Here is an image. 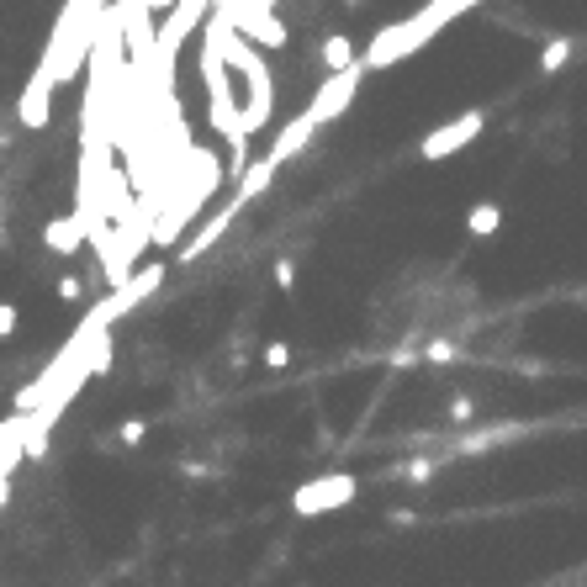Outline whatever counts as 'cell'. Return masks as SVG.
I'll list each match as a JSON object with an SVG mask.
<instances>
[{
    "label": "cell",
    "mask_w": 587,
    "mask_h": 587,
    "mask_svg": "<svg viewBox=\"0 0 587 587\" xmlns=\"http://www.w3.org/2000/svg\"><path fill=\"white\" fill-rule=\"evenodd\" d=\"M471 6H482V0H429V6L413 11L408 22H392L387 32H376L371 48L360 53V64L365 69H392V64H402L408 53H418L424 43H434L439 32H445L455 16H466Z\"/></svg>",
    "instance_id": "6da1fadb"
},
{
    "label": "cell",
    "mask_w": 587,
    "mask_h": 587,
    "mask_svg": "<svg viewBox=\"0 0 587 587\" xmlns=\"http://www.w3.org/2000/svg\"><path fill=\"white\" fill-rule=\"evenodd\" d=\"M228 69H233V64L223 59V48H217V38L207 32V43H201V85H207V101H212V127L233 143V149H249L244 106H238V96H233Z\"/></svg>",
    "instance_id": "7a4b0ae2"
},
{
    "label": "cell",
    "mask_w": 587,
    "mask_h": 587,
    "mask_svg": "<svg viewBox=\"0 0 587 587\" xmlns=\"http://www.w3.org/2000/svg\"><path fill=\"white\" fill-rule=\"evenodd\" d=\"M344 503H355V476H350V471L313 476V482H302L297 498H291V508H297L302 519H313V513H328V508H344Z\"/></svg>",
    "instance_id": "3957f363"
},
{
    "label": "cell",
    "mask_w": 587,
    "mask_h": 587,
    "mask_svg": "<svg viewBox=\"0 0 587 587\" xmlns=\"http://www.w3.org/2000/svg\"><path fill=\"white\" fill-rule=\"evenodd\" d=\"M207 16V0H175L170 6V16H164V27H159V43H154V59L170 69L175 64V53H180V43L191 38V27Z\"/></svg>",
    "instance_id": "277c9868"
},
{
    "label": "cell",
    "mask_w": 587,
    "mask_h": 587,
    "mask_svg": "<svg viewBox=\"0 0 587 587\" xmlns=\"http://www.w3.org/2000/svg\"><path fill=\"white\" fill-rule=\"evenodd\" d=\"M360 75H365V64H350V69H334V75L323 80V90L313 96V106H307V112H313V122L323 127V122H334L344 106L355 101V90H360Z\"/></svg>",
    "instance_id": "5b68a950"
},
{
    "label": "cell",
    "mask_w": 587,
    "mask_h": 587,
    "mask_svg": "<svg viewBox=\"0 0 587 587\" xmlns=\"http://www.w3.org/2000/svg\"><path fill=\"white\" fill-rule=\"evenodd\" d=\"M482 127H487V112H461L455 122L434 127V133H429L424 143H418V154H424V159H450L455 149H466V143H471L476 133H482Z\"/></svg>",
    "instance_id": "8992f818"
},
{
    "label": "cell",
    "mask_w": 587,
    "mask_h": 587,
    "mask_svg": "<svg viewBox=\"0 0 587 587\" xmlns=\"http://www.w3.org/2000/svg\"><path fill=\"white\" fill-rule=\"evenodd\" d=\"M53 90H59V75H53V64L43 59L38 75L27 80L22 101H16V117H22V127H48V112H53Z\"/></svg>",
    "instance_id": "52a82bcc"
},
{
    "label": "cell",
    "mask_w": 587,
    "mask_h": 587,
    "mask_svg": "<svg viewBox=\"0 0 587 587\" xmlns=\"http://www.w3.org/2000/svg\"><path fill=\"white\" fill-rule=\"evenodd\" d=\"M223 16L260 48H286V27L275 22V11H249V6H223Z\"/></svg>",
    "instance_id": "ba28073f"
},
{
    "label": "cell",
    "mask_w": 587,
    "mask_h": 587,
    "mask_svg": "<svg viewBox=\"0 0 587 587\" xmlns=\"http://www.w3.org/2000/svg\"><path fill=\"white\" fill-rule=\"evenodd\" d=\"M238 207H244V201H233V207H223V212H217L212 217V223L207 228H201L196 238H186V244H180V265H196L201 260V254H207L212 244H217V238H223L228 228H233V217H238Z\"/></svg>",
    "instance_id": "9c48e42d"
},
{
    "label": "cell",
    "mask_w": 587,
    "mask_h": 587,
    "mask_svg": "<svg viewBox=\"0 0 587 587\" xmlns=\"http://www.w3.org/2000/svg\"><path fill=\"white\" fill-rule=\"evenodd\" d=\"M85 238H90V228H85L80 212H75V217H53V223L43 228V244H48L53 254H75Z\"/></svg>",
    "instance_id": "30bf717a"
},
{
    "label": "cell",
    "mask_w": 587,
    "mask_h": 587,
    "mask_svg": "<svg viewBox=\"0 0 587 587\" xmlns=\"http://www.w3.org/2000/svg\"><path fill=\"white\" fill-rule=\"evenodd\" d=\"M313 133H318L313 112H302L297 122H286V127H281V138L270 143V159H275V164H286L291 154H302V149H307V138H313Z\"/></svg>",
    "instance_id": "8fae6325"
},
{
    "label": "cell",
    "mask_w": 587,
    "mask_h": 587,
    "mask_svg": "<svg viewBox=\"0 0 587 587\" xmlns=\"http://www.w3.org/2000/svg\"><path fill=\"white\" fill-rule=\"evenodd\" d=\"M275 170H281V164H275L270 154H265V159H254L249 170H244V180H233V186H238V201H254V196H260V191L270 186V180H275Z\"/></svg>",
    "instance_id": "7c38bea8"
},
{
    "label": "cell",
    "mask_w": 587,
    "mask_h": 587,
    "mask_svg": "<svg viewBox=\"0 0 587 587\" xmlns=\"http://www.w3.org/2000/svg\"><path fill=\"white\" fill-rule=\"evenodd\" d=\"M350 64H360V53H355L350 38H339V32H334V38L323 43V69L334 75V69H350Z\"/></svg>",
    "instance_id": "4fadbf2b"
},
{
    "label": "cell",
    "mask_w": 587,
    "mask_h": 587,
    "mask_svg": "<svg viewBox=\"0 0 587 587\" xmlns=\"http://www.w3.org/2000/svg\"><path fill=\"white\" fill-rule=\"evenodd\" d=\"M498 223H503V212L492 207V201H482V207H471V217H466V228L476 233V238H487V233H498Z\"/></svg>",
    "instance_id": "5bb4252c"
},
{
    "label": "cell",
    "mask_w": 587,
    "mask_h": 587,
    "mask_svg": "<svg viewBox=\"0 0 587 587\" xmlns=\"http://www.w3.org/2000/svg\"><path fill=\"white\" fill-rule=\"evenodd\" d=\"M32 434V413H11V418H0V450L11 445V439H27Z\"/></svg>",
    "instance_id": "9a60e30c"
},
{
    "label": "cell",
    "mask_w": 587,
    "mask_h": 587,
    "mask_svg": "<svg viewBox=\"0 0 587 587\" xmlns=\"http://www.w3.org/2000/svg\"><path fill=\"white\" fill-rule=\"evenodd\" d=\"M566 59H572V43H566V38H556V43H550V48L540 53V69H545V75H550V69H561Z\"/></svg>",
    "instance_id": "2e32d148"
},
{
    "label": "cell",
    "mask_w": 587,
    "mask_h": 587,
    "mask_svg": "<svg viewBox=\"0 0 587 587\" xmlns=\"http://www.w3.org/2000/svg\"><path fill=\"white\" fill-rule=\"evenodd\" d=\"M90 371H96V376L112 371V339H106V334L96 339V350H90Z\"/></svg>",
    "instance_id": "e0dca14e"
},
{
    "label": "cell",
    "mask_w": 587,
    "mask_h": 587,
    "mask_svg": "<svg viewBox=\"0 0 587 587\" xmlns=\"http://www.w3.org/2000/svg\"><path fill=\"white\" fill-rule=\"evenodd\" d=\"M11 334H16V307L0 302V339H11Z\"/></svg>",
    "instance_id": "ac0fdd59"
},
{
    "label": "cell",
    "mask_w": 587,
    "mask_h": 587,
    "mask_svg": "<svg viewBox=\"0 0 587 587\" xmlns=\"http://www.w3.org/2000/svg\"><path fill=\"white\" fill-rule=\"evenodd\" d=\"M275 281L291 291V286H297V265H291V260H275Z\"/></svg>",
    "instance_id": "d6986e66"
},
{
    "label": "cell",
    "mask_w": 587,
    "mask_h": 587,
    "mask_svg": "<svg viewBox=\"0 0 587 587\" xmlns=\"http://www.w3.org/2000/svg\"><path fill=\"white\" fill-rule=\"evenodd\" d=\"M429 360H439V365H445V360H455V355H461V350H455V344H445V339H439V344H429V350H424Z\"/></svg>",
    "instance_id": "ffe728a7"
},
{
    "label": "cell",
    "mask_w": 587,
    "mask_h": 587,
    "mask_svg": "<svg viewBox=\"0 0 587 587\" xmlns=\"http://www.w3.org/2000/svg\"><path fill=\"white\" fill-rule=\"evenodd\" d=\"M429 471H434V461H413V466H402V476H408V482H429Z\"/></svg>",
    "instance_id": "44dd1931"
},
{
    "label": "cell",
    "mask_w": 587,
    "mask_h": 587,
    "mask_svg": "<svg viewBox=\"0 0 587 587\" xmlns=\"http://www.w3.org/2000/svg\"><path fill=\"white\" fill-rule=\"evenodd\" d=\"M265 360L275 365V371H281V365L291 360V350H286V344H265Z\"/></svg>",
    "instance_id": "7402d4cb"
},
{
    "label": "cell",
    "mask_w": 587,
    "mask_h": 587,
    "mask_svg": "<svg viewBox=\"0 0 587 587\" xmlns=\"http://www.w3.org/2000/svg\"><path fill=\"white\" fill-rule=\"evenodd\" d=\"M59 297H64V302L80 297V275H64V281H59Z\"/></svg>",
    "instance_id": "603a6c76"
},
{
    "label": "cell",
    "mask_w": 587,
    "mask_h": 587,
    "mask_svg": "<svg viewBox=\"0 0 587 587\" xmlns=\"http://www.w3.org/2000/svg\"><path fill=\"white\" fill-rule=\"evenodd\" d=\"M122 439H127V445H138V439H143V424H138V418H133V424H122Z\"/></svg>",
    "instance_id": "cb8c5ba5"
},
{
    "label": "cell",
    "mask_w": 587,
    "mask_h": 587,
    "mask_svg": "<svg viewBox=\"0 0 587 587\" xmlns=\"http://www.w3.org/2000/svg\"><path fill=\"white\" fill-rule=\"evenodd\" d=\"M228 6H249V11H270L275 0H228Z\"/></svg>",
    "instance_id": "d4e9b609"
},
{
    "label": "cell",
    "mask_w": 587,
    "mask_h": 587,
    "mask_svg": "<svg viewBox=\"0 0 587 587\" xmlns=\"http://www.w3.org/2000/svg\"><path fill=\"white\" fill-rule=\"evenodd\" d=\"M11 503V476H0V508Z\"/></svg>",
    "instance_id": "484cf974"
}]
</instances>
